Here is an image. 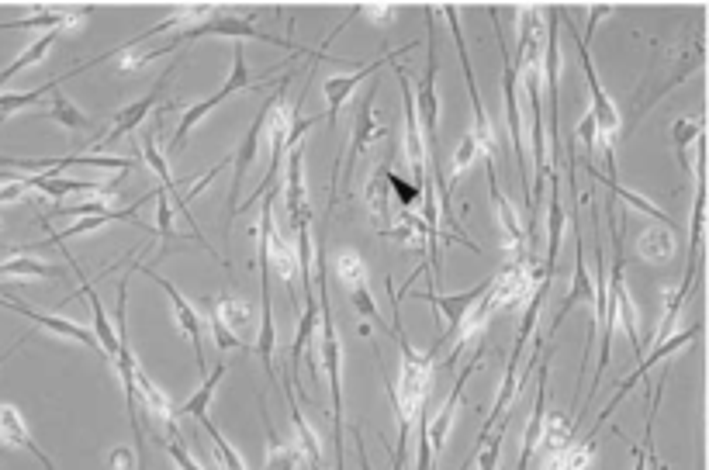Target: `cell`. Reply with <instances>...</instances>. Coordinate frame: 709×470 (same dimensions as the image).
I'll list each match as a JSON object with an SVG mask.
<instances>
[{"label": "cell", "mask_w": 709, "mask_h": 470, "mask_svg": "<svg viewBox=\"0 0 709 470\" xmlns=\"http://www.w3.org/2000/svg\"><path fill=\"white\" fill-rule=\"evenodd\" d=\"M315 277L312 284L322 287V336H319V367H326L329 394H333V446H336V470H346V446H343V343L333 318V301H329V277H326V225H322V242L315 246Z\"/></svg>", "instance_id": "cell-1"}, {"label": "cell", "mask_w": 709, "mask_h": 470, "mask_svg": "<svg viewBox=\"0 0 709 470\" xmlns=\"http://www.w3.org/2000/svg\"><path fill=\"white\" fill-rule=\"evenodd\" d=\"M703 52H706V39L699 35V39L692 42V49H685V45L678 42L671 52H661V56H654L651 59V70L644 73L637 94H633V121L644 118L647 111H651L654 104L661 101V97L671 94L678 83L689 80V73L703 70Z\"/></svg>", "instance_id": "cell-2"}, {"label": "cell", "mask_w": 709, "mask_h": 470, "mask_svg": "<svg viewBox=\"0 0 709 470\" xmlns=\"http://www.w3.org/2000/svg\"><path fill=\"white\" fill-rule=\"evenodd\" d=\"M422 18H426V49H429V63H426V77H422L416 94V115L422 128V146H426V163H436L440 159V90H436V80H440V56H436V28H433V14L429 7H422Z\"/></svg>", "instance_id": "cell-3"}, {"label": "cell", "mask_w": 709, "mask_h": 470, "mask_svg": "<svg viewBox=\"0 0 709 470\" xmlns=\"http://www.w3.org/2000/svg\"><path fill=\"white\" fill-rule=\"evenodd\" d=\"M256 87H260V83H253L250 63H246V49H243V45H236V52H232V73H229V80L222 83V90H218V94L205 97V101L187 104V108H184V118H180L177 132H173V139H170V153H184V149H187V139H191V132H194V125H198V121H205L211 111L218 108V104H225L232 94H239V90H256Z\"/></svg>", "instance_id": "cell-4"}, {"label": "cell", "mask_w": 709, "mask_h": 470, "mask_svg": "<svg viewBox=\"0 0 709 470\" xmlns=\"http://www.w3.org/2000/svg\"><path fill=\"white\" fill-rule=\"evenodd\" d=\"M436 14H443L450 25V35H454V45H457V56H460V66H464V77H467V90H471V111H474V128H471V139L478 142L481 149V159H492L499 153V139H495V125L488 118L485 104H481V90H478V77H474V66H471V56H467V42L460 35V11L457 7H436Z\"/></svg>", "instance_id": "cell-5"}, {"label": "cell", "mask_w": 709, "mask_h": 470, "mask_svg": "<svg viewBox=\"0 0 709 470\" xmlns=\"http://www.w3.org/2000/svg\"><path fill=\"white\" fill-rule=\"evenodd\" d=\"M288 83H291V73L288 77H281L277 80V90L267 97V104L260 108V115H256L250 121V128H246V135H243V146H239V153L232 156V187H229V225H225V232L232 229V218H236V208H239V194H243V180H246V173H250V166L256 163V153H260V139H263V128H267V118H270V111L277 108V104L288 97Z\"/></svg>", "instance_id": "cell-6"}, {"label": "cell", "mask_w": 709, "mask_h": 470, "mask_svg": "<svg viewBox=\"0 0 709 470\" xmlns=\"http://www.w3.org/2000/svg\"><path fill=\"white\" fill-rule=\"evenodd\" d=\"M225 14V11H222ZM208 35H218V39H253V42H263V45H277V49H288L294 56H305L308 49H301V45H294V39L288 35H270V32H260V28H253L250 21H239V18H211L205 25L198 28H180V35L173 39L163 52H177L184 42H194V39H208Z\"/></svg>", "instance_id": "cell-7"}, {"label": "cell", "mask_w": 709, "mask_h": 470, "mask_svg": "<svg viewBox=\"0 0 709 470\" xmlns=\"http://www.w3.org/2000/svg\"><path fill=\"white\" fill-rule=\"evenodd\" d=\"M416 45H419V42H409V45H405V49L384 52V56L371 59V63H360L357 70L346 73V77H329V80H322V97H326V125H329V132H336V125H339V111H343V108H346V101H350V97L357 94L360 83L374 80L381 66H391L398 56H405V52H412V49H416Z\"/></svg>", "instance_id": "cell-8"}, {"label": "cell", "mask_w": 709, "mask_h": 470, "mask_svg": "<svg viewBox=\"0 0 709 470\" xmlns=\"http://www.w3.org/2000/svg\"><path fill=\"white\" fill-rule=\"evenodd\" d=\"M699 332H703V325H692V329L671 332L668 339H661V343H654V353H651V356H640V363H637V367H633V374H626L623 381H620V388H616L613 398L606 401V408H602V412H599V422H595V429L588 432L585 439H592V443H595V436H599V426L609 419V415L616 412V405H620V401L626 398V394L633 391V384H637V381H644V377H647V370H651L654 363H661V360H665V356H675V353H682L689 343H696V339H699Z\"/></svg>", "instance_id": "cell-9"}, {"label": "cell", "mask_w": 709, "mask_h": 470, "mask_svg": "<svg viewBox=\"0 0 709 470\" xmlns=\"http://www.w3.org/2000/svg\"><path fill=\"white\" fill-rule=\"evenodd\" d=\"M135 270H142V274L153 280L156 287H163V294L170 298L173 318H177L180 332H184L187 343H191V350H194V363H198L201 374H208V360H205V318H201L198 305H194V301H187L184 294H180L177 287H173L163 274H156V267H149V263H135Z\"/></svg>", "instance_id": "cell-10"}, {"label": "cell", "mask_w": 709, "mask_h": 470, "mask_svg": "<svg viewBox=\"0 0 709 470\" xmlns=\"http://www.w3.org/2000/svg\"><path fill=\"white\" fill-rule=\"evenodd\" d=\"M557 11H561V7H557ZM561 21H568L571 39L578 42V56H582V70H585V80H588V94H592V108H588V111H592V118H595V128H599L602 139L613 142L616 135H620V125H623L620 111H616L613 97H609L606 87L599 83V73H595V63H592V52H588V42H582V35H578L575 21H571V14L561 11Z\"/></svg>", "instance_id": "cell-11"}, {"label": "cell", "mask_w": 709, "mask_h": 470, "mask_svg": "<svg viewBox=\"0 0 709 470\" xmlns=\"http://www.w3.org/2000/svg\"><path fill=\"white\" fill-rule=\"evenodd\" d=\"M398 77V87H402V101H405V142H402V153H405V163L412 166V177H416V187L426 191L429 187V170H426V146H422V128H419V115H416V94H412V80L405 73V66L391 63Z\"/></svg>", "instance_id": "cell-12"}, {"label": "cell", "mask_w": 709, "mask_h": 470, "mask_svg": "<svg viewBox=\"0 0 709 470\" xmlns=\"http://www.w3.org/2000/svg\"><path fill=\"white\" fill-rule=\"evenodd\" d=\"M377 90H381V83L374 80L371 87H367V94L357 101V118H353V142H350V156H346V184H350L353 173H357L360 156H364L367 149L374 146V142L391 139V128L388 125H377V118H374Z\"/></svg>", "instance_id": "cell-13"}, {"label": "cell", "mask_w": 709, "mask_h": 470, "mask_svg": "<svg viewBox=\"0 0 709 470\" xmlns=\"http://www.w3.org/2000/svg\"><path fill=\"white\" fill-rule=\"evenodd\" d=\"M333 270L339 277V284L346 287V294H350L353 308H357L360 318H371V322L381 325V312H377L374 298H371V284H367V263L364 256L357 253V249H339L336 260H333Z\"/></svg>", "instance_id": "cell-14"}, {"label": "cell", "mask_w": 709, "mask_h": 470, "mask_svg": "<svg viewBox=\"0 0 709 470\" xmlns=\"http://www.w3.org/2000/svg\"><path fill=\"white\" fill-rule=\"evenodd\" d=\"M488 284H492V277H485L481 284H474L471 291H464V294H436V291H416V298L419 301H433V308L443 315V339L433 346V353L440 350V346H450L454 343V332H457V325L464 322V315L474 308V301L481 298V294L488 291Z\"/></svg>", "instance_id": "cell-15"}, {"label": "cell", "mask_w": 709, "mask_h": 470, "mask_svg": "<svg viewBox=\"0 0 709 470\" xmlns=\"http://www.w3.org/2000/svg\"><path fill=\"white\" fill-rule=\"evenodd\" d=\"M284 208H288V225L294 229L298 222H312V201L305 191V146H294L284 156Z\"/></svg>", "instance_id": "cell-16"}, {"label": "cell", "mask_w": 709, "mask_h": 470, "mask_svg": "<svg viewBox=\"0 0 709 470\" xmlns=\"http://www.w3.org/2000/svg\"><path fill=\"white\" fill-rule=\"evenodd\" d=\"M173 73H177V66H170L167 73H163L160 80H156V87L149 90V94H142L139 101H132V104H125L122 111H118L115 115V121H111V128H108V135H104V139H97L94 146L101 149V146H115V142H122L128 132H135V128L142 125V121H146V115L149 111L156 108V104H160V94L163 90H167V83H170V77Z\"/></svg>", "instance_id": "cell-17"}, {"label": "cell", "mask_w": 709, "mask_h": 470, "mask_svg": "<svg viewBox=\"0 0 709 470\" xmlns=\"http://www.w3.org/2000/svg\"><path fill=\"white\" fill-rule=\"evenodd\" d=\"M485 163H488V187H492L495 215H499V225H502V235H505V249H509V260L533 263V253H530V246H526V229H523V222H519V215H516V208L509 204V197L502 194L492 159H485Z\"/></svg>", "instance_id": "cell-18"}, {"label": "cell", "mask_w": 709, "mask_h": 470, "mask_svg": "<svg viewBox=\"0 0 709 470\" xmlns=\"http://www.w3.org/2000/svg\"><path fill=\"white\" fill-rule=\"evenodd\" d=\"M0 305H4L7 312H18L21 318H28V322H32V325H39V329L52 332V336L73 339V343L87 346V350H97V339H94V332H90L87 325L73 322V318H63V315H49V312H35V308H28L25 301L11 298V294H7V298H0Z\"/></svg>", "instance_id": "cell-19"}, {"label": "cell", "mask_w": 709, "mask_h": 470, "mask_svg": "<svg viewBox=\"0 0 709 470\" xmlns=\"http://www.w3.org/2000/svg\"><path fill=\"white\" fill-rule=\"evenodd\" d=\"M160 115H156L153 121V128H149L146 135L139 139V146H142V163L149 166V170L156 173V180H160V187L167 191L173 201L170 204H177V211H180V184H177V177L170 173V163H167V153L160 149V132H163V108H156Z\"/></svg>", "instance_id": "cell-20"}, {"label": "cell", "mask_w": 709, "mask_h": 470, "mask_svg": "<svg viewBox=\"0 0 709 470\" xmlns=\"http://www.w3.org/2000/svg\"><path fill=\"white\" fill-rule=\"evenodd\" d=\"M547 377H550V353L543 356V370H540V388H537V405L530 412V422H526L523 432V446H519V460L516 470H530L533 457L540 450V436H543V419H547Z\"/></svg>", "instance_id": "cell-21"}, {"label": "cell", "mask_w": 709, "mask_h": 470, "mask_svg": "<svg viewBox=\"0 0 709 470\" xmlns=\"http://www.w3.org/2000/svg\"><path fill=\"white\" fill-rule=\"evenodd\" d=\"M0 443L4 446H11V450H28L35 460L45 467V470H56V464H52V457L42 450L39 443L32 439V432H28L25 426V415L18 412L14 405H0Z\"/></svg>", "instance_id": "cell-22"}, {"label": "cell", "mask_w": 709, "mask_h": 470, "mask_svg": "<svg viewBox=\"0 0 709 470\" xmlns=\"http://www.w3.org/2000/svg\"><path fill=\"white\" fill-rule=\"evenodd\" d=\"M132 384H135V401H142V405H146V412L153 415V419H160L163 426L173 432V415H177V408H173V401L167 398V391H163L160 384H156L153 377L146 374V367H142V363H135Z\"/></svg>", "instance_id": "cell-23"}, {"label": "cell", "mask_w": 709, "mask_h": 470, "mask_svg": "<svg viewBox=\"0 0 709 470\" xmlns=\"http://www.w3.org/2000/svg\"><path fill=\"white\" fill-rule=\"evenodd\" d=\"M80 294H84V301H87V308H90V315H94V339H97V350H101L104 356H108L111 363H115V356H118V336H115V325L108 322V315H104V301H101V294H97V287H94V280L80 274Z\"/></svg>", "instance_id": "cell-24"}, {"label": "cell", "mask_w": 709, "mask_h": 470, "mask_svg": "<svg viewBox=\"0 0 709 470\" xmlns=\"http://www.w3.org/2000/svg\"><path fill=\"white\" fill-rule=\"evenodd\" d=\"M391 156H395V149H391ZM391 156L384 159V163H374L371 177H367V184H364V201H367V211H371L377 232L388 229V225L395 222V218H391V187H388V177H384Z\"/></svg>", "instance_id": "cell-25"}, {"label": "cell", "mask_w": 709, "mask_h": 470, "mask_svg": "<svg viewBox=\"0 0 709 470\" xmlns=\"http://www.w3.org/2000/svg\"><path fill=\"white\" fill-rule=\"evenodd\" d=\"M564 225H568V215H564V204H561V180H557V173H550L547 263H543V274L547 277H554V263H557V253H561V242H564Z\"/></svg>", "instance_id": "cell-26"}, {"label": "cell", "mask_w": 709, "mask_h": 470, "mask_svg": "<svg viewBox=\"0 0 709 470\" xmlns=\"http://www.w3.org/2000/svg\"><path fill=\"white\" fill-rule=\"evenodd\" d=\"M0 277H18V280H39V277H49V280H63L66 270L56 267V263H45V260H35L32 253H18L14 249L7 260H0Z\"/></svg>", "instance_id": "cell-27"}, {"label": "cell", "mask_w": 709, "mask_h": 470, "mask_svg": "<svg viewBox=\"0 0 709 470\" xmlns=\"http://www.w3.org/2000/svg\"><path fill=\"white\" fill-rule=\"evenodd\" d=\"M678 249V235L671 225H651V229L640 232L637 239V256L644 263H668Z\"/></svg>", "instance_id": "cell-28"}, {"label": "cell", "mask_w": 709, "mask_h": 470, "mask_svg": "<svg viewBox=\"0 0 709 470\" xmlns=\"http://www.w3.org/2000/svg\"><path fill=\"white\" fill-rule=\"evenodd\" d=\"M211 301H215V315H218V322H222L225 329L232 332V336L243 339L246 332H253V305H250V301L232 298L229 291H222V294H218V298H211Z\"/></svg>", "instance_id": "cell-29"}, {"label": "cell", "mask_w": 709, "mask_h": 470, "mask_svg": "<svg viewBox=\"0 0 709 470\" xmlns=\"http://www.w3.org/2000/svg\"><path fill=\"white\" fill-rule=\"evenodd\" d=\"M260 412H263V401H260ZM263 429H267V439H270L267 460H263V470H298V464H301L305 457H301V450L294 446V439L288 443V439L277 436L274 422H270L267 415H263Z\"/></svg>", "instance_id": "cell-30"}, {"label": "cell", "mask_w": 709, "mask_h": 470, "mask_svg": "<svg viewBox=\"0 0 709 470\" xmlns=\"http://www.w3.org/2000/svg\"><path fill=\"white\" fill-rule=\"evenodd\" d=\"M595 460V443L592 439H575L564 450L550 453V457H540V470H592Z\"/></svg>", "instance_id": "cell-31"}, {"label": "cell", "mask_w": 709, "mask_h": 470, "mask_svg": "<svg viewBox=\"0 0 709 470\" xmlns=\"http://www.w3.org/2000/svg\"><path fill=\"white\" fill-rule=\"evenodd\" d=\"M585 170H588V177H592L595 184H602L609 194H616V197H620V201H626L633 211H640V215H647V218H654V222H661V225H671V229H675V222H671V218H668L665 211H661L654 201H647V197H640L637 191H626V187H623V184H616V180L602 177V173L595 170V166H585Z\"/></svg>", "instance_id": "cell-32"}, {"label": "cell", "mask_w": 709, "mask_h": 470, "mask_svg": "<svg viewBox=\"0 0 709 470\" xmlns=\"http://www.w3.org/2000/svg\"><path fill=\"white\" fill-rule=\"evenodd\" d=\"M39 115H45L49 121H56V125H63V128H70V132H90V128H94V118L84 115V111H80L59 87L52 90L49 111H39Z\"/></svg>", "instance_id": "cell-33"}, {"label": "cell", "mask_w": 709, "mask_h": 470, "mask_svg": "<svg viewBox=\"0 0 709 470\" xmlns=\"http://www.w3.org/2000/svg\"><path fill=\"white\" fill-rule=\"evenodd\" d=\"M56 42H59V32H56V28H52V32H45V35H39V39H35L32 45H28V49L21 52V56L14 59V63H7L4 70H0V87H4L7 80L18 77V73L32 70V66H39L42 59L52 52V45H56Z\"/></svg>", "instance_id": "cell-34"}, {"label": "cell", "mask_w": 709, "mask_h": 470, "mask_svg": "<svg viewBox=\"0 0 709 470\" xmlns=\"http://www.w3.org/2000/svg\"><path fill=\"white\" fill-rule=\"evenodd\" d=\"M229 374V363H218L211 374H205V381H201V388L191 394V398L180 405V415H191V419H205L208 415V405H211V398H215V391H218V384H222V377Z\"/></svg>", "instance_id": "cell-35"}, {"label": "cell", "mask_w": 709, "mask_h": 470, "mask_svg": "<svg viewBox=\"0 0 709 470\" xmlns=\"http://www.w3.org/2000/svg\"><path fill=\"white\" fill-rule=\"evenodd\" d=\"M575 443V426H571L568 419H564L561 412H547V419H543V436H540V457H550V453L564 450V446Z\"/></svg>", "instance_id": "cell-36"}, {"label": "cell", "mask_w": 709, "mask_h": 470, "mask_svg": "<svg viewBox=\"0 0 709 470\" xmlns=\"http://www.w3.org/2000/svg\"><path fill=\"white\" fill-rule=\"evenodd\" d=\"M111 201H115L111 194H97V197H90V201L59 204V208H52L49 215H42V225H52L56 218H97V215H111V211H108Z\"/></svg>", "instance_id": "cell-37"}, {"label": "cell", "mask_w": 709, "mask_h": 470, "mask_svg": "<svg viewBox=\"0 0 709 470\" xmlns=\"http://www.w3.org/2000/svg\"><path fill=\"white\" fill-rule=\"evenodd\" d=\"M703 128H706V118L703 115H685L671 125V146H675V156H678V166H689L685 163V149L696 146L703 139Z\"/></svg>", "instance_id": "cell-38"}, {"label": "cell", "mask_w": 709, "mask_h": 470, "mask_svg": "<svg viewBox=\"0 0 709 470\" xmlns=\"http://www.w3.org/2000/svg\"><path fill=\"white\" fill-rule=\"evenodd\" d=\"M661 305H665V315H661L658 332H654V343H661L671 332H678L675 325H678V312L685 308V294L678 291V287H661Z\"/></svg>", "instance_id": "cell-39"}, {"label": "cell", "mask_w": 709, "mask_h": 470, "mask_svg": "<svg viewBox=\"0 0 709 470\" xmlns=\"http://www.w3.org/2000/svg\"><path fill=\"white\" fill-rule=\"evenodd\" d=\"M478 159H481V149H478V142L471 139V132H467L464 139H460V146L454 149V159H450L454 170H450V177H447V194H454V184L471 170L474 163H478Z\"/></svg>", "instance_id": "cell-40"}, {"label": "cell", "mask_w": 709, "mask_h": 470, "mask_svg": "<svg viewBox=\"0 0 709 470\" xmlns=\"http://www.w3.org/2000/svg\"><path fill=\"white\" fill-rule=\"evenodd\" d=\"M205 305V318H208V332H211V343L218 346L222 353H232V350H246V339H239V336H232L229 329H225L222 322H218V315H215V301L205 298L201 301Z\"/></svg>", "instance_id": "cell-41"}, {"label": "cell", "mask_w": 709, "mask_h": 470, "mask_svg": "<svg viewBox=\"0 0 709 470\" xmlns=\"http://www.w3.org/2000/svg\"><path fill=\"white\" fill-rule=\"evenodd\" d=\"M156 229L153 235H160L163 239V246H173V242L180 239L177 235V225H173V204H170V194L163 191L160 184H156Z\"/></svg>", "instance_id": "cell-42"}, {"label": "cell", "mask_w": 709, "mask_h": 470, "mask_svg": "<svg viewBox=\"0 0 709 470\" xmlns=\"http://www.w3.org/2000/svg\"><path fill=\"white\" fill-rule=\"evenodd\" d=\"M505 432H509V415L499 422V429H495L492 439H485V443L478 446V470H499V457H502V439Z\"/></svg>", "instance_id": "cell-43"}, {"label": "cell", "mask_w": 709, "mask_h": 470, "mask_svg": "<svg viewBox=\"0 0 709 470\" xmlns=\"http://www.w3.org/2000/svg\"><path fill=\"white\" fill-rule=\"evenodd\" d=\"M391 159H395V156H391ZM384 177H388V187H391V191H395L391 197H395L398 208H402V211L416 208V204L422 201V191H419V187H416V184H405V180L398 177L395 170H391V163H388V170H384Z\"/></svg>", "instance_id": "cell-44"}, {"label": "cell", "mask_w": 709, "mask_h": 470, "mask_svg": "<svg viewBox=\"0 0 709 470\" xmlns=\"http://www.w3.org/2000/svg\"><path fill=\"white\" fill-rule=\"evenodd\" d=\"M571 139L585 146V166H595V142H599V128H595L592 111H585L582 121H578V128L571 132Z\"/></svg>", "instance_id": "cell-45"}, {"label": "cell", "mask_w": 709, "mask_h": 470, "mask_svg": "<svg viewBox=\"0 0 709 470\" xmlns=\"http://www.w3.org/2000/svg\"><path fill=\"white\" fill-rule=\"evenodd\" d=\"M357 14H364L374 28H384V25H391L402 11H398L395 4H377V7H357Z\"/></svg>", "instance_id": "cell-46"}, {"label": "cell", "mask_w": 709, "mask_h": 470, "mask_svg": "<svg viewBox=\"0 0 709 470\" xmlns=\"http://www.w3.org/2000/svg\"><path fill=\"white\" fill-rule=\"evenodd\" d=\"M163 450L170 453V460L177 464V470H201L198 460L187 453V446H180V443H163Z\"/></svg>", "instance_id": "cell-47"}, {"label": "cell", "mask_w": 709, "mask_h": 470, "mask_svg": "<svg viewBox=\"0 0 709 470\" xmlns=\"http://www.w3.org/2000/svg\"><path fill=\"white\" fill-rule=\"evenodd\" d=\"M651 422H647V432H644V443H633V470H651Z\"/></svg>", "instance_id": "cell-48"}, {"label": "cell", "mask_w": 709, "mask_h": 470, "mask_svg": "<svg viewBox=\"0 0 709 470\" xmlns=\"http://www.w3.org/2000/svg\"><path fill=\"white\" fill-rule=\"evenodd\" d=\"M108 467L111 470H132L135 467V450H128V446H118V450L108 453Z\"/></svg>", "instance_id": "cell-49"}, {"label": "cell", "mask_w": 709, "mask_h": 470, "mask_svg": "<svg viewBox=\"0 0 709 470\" xmlns=\"http://www.w3.org/2000/svg\"><path fill=\"white\" fill-rule=\"evenodd\" d=\"M21 346H25V339H18V343H11V346H7V350H4V353H0V367H4V363H7V360H11V356H14V353H18V350H21Z\"/></svg>", "instance_id": "cell-50"}]
</instances>
